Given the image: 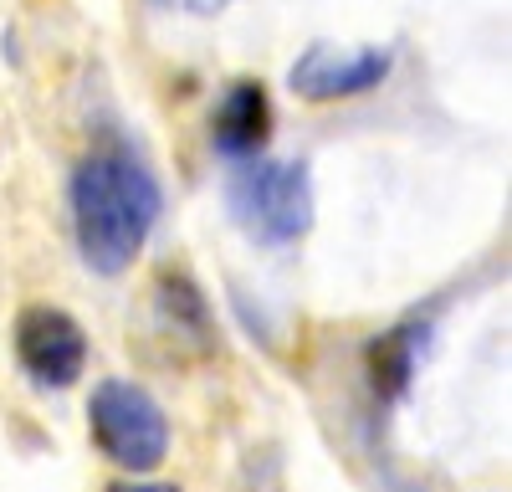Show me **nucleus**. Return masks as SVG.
<instances>
[{"instance_id": "5", "label": "nucleus", "mask_w": 512, "mask_h": 492, "mask_svg": "<svg viewBox=\"0 0 512 492\" xmlns=\"http://www.w3.org/2000/svg\"><path fill=\"white\" fill-rule=\"evenodd\" d=\"M395 67L390 47H333V41H313V47L292 62L287 88L303 103H338L379 88Z\"/></svg>"}, {"instance_id": "1", "label": "nucleus", "mask_w": 512, "mask_h": 492, "mask_svg": "<svg viewBox=\"0 0 512 492\" xmlns=\"http://www.w3.org/2000/svg\"><path fill=\"white\" fill-rule=\"evenodd\" d=\"M159 221V180L139 154L98 149L72 175V226L77 252L98 277H118L134 267Z\"/></svg>"}, {"instance_id": "8", "label": "nucleus", "mask_w": 512, "mask_h": 492, "mask_svg": "<svg viewBox=\"0 0 512 492\" xmlns=\"http://www.w3.org/2000/svg\"><path fill=\"white\" fill-rule=\"evenodd\" d=\"M175 11H185V16H221L226 6H236V0H169Z\"/></svg>"}, {"instance_id": "6", "label": "nucleus", "mask_w": 512, "mask_h": 492, "mask_svg": "<svg viewBox=\"0 0 512 492\" xmlns=\"http://www.w3.org/2000/svg\"><path fill=\"white\" fill-rule=\"evenodd\" d=\"M210 139H216V149L231 154V159H256L267 149V139H272V98H267L262 82H251V77L231 82L226 98L216 103V113H210Z\"/></svg>"}, {"instance_id": "3", "label": "nucleus", "mask_w": 512, "mask_h": 492, "mask_svg": "<svg viewBox=\"0 0 512 492\" xmlns=\"http://www.w3.org/2000/svg\"><path fill=\"white\" fill-rule=\"evenodd\" d=\"M88 426L108 462L123 472H154L169 451V421L149 390L128 380H103L88 400Z\"/></svg>"}, {"instance_id": "4", "label": "nucleus", "mask_w": 512, "mask_h": 492, "mask_svg": "<svg viewBox=\"0 0 512 492\" xmlns=\"http://www.w3.org/2000/svg\"><path fill=\"white\" fill-rule=\"evenodd\" d=\"M11 339H16L21 369H26L36 385H47V390L77 385L82 369H88V334L77 328L72 313H62V308H52V303L21 308Z\"/></svg>"}, {"instance_id": "9", "label": "nucleus", "mask_w": 512, "mask_h": 492, "mask_svg": "<svg viewBox=\"0 0 512 492\" xmlns=\"http://www.w3.org/2000/svg\"><path fill=\"white\" fill-rule=\"evenodd\" d=\"M113 492H180V487H169V482H118Z\"/></svg>"}, {"instance_id": "7", "label": "nucleus", "mask_w": 512, "mask_h": 492, "mask_svg": "<svg viewBox=\"0 0 512 492\" xmlns=\"http://www.w3.org/2000/svg\"><path fill=\"white\" fill-rule=\"evenodd\" d=\"M415 359H420V328L405 323L395 334H384L379 344H369V369H374V385L384 395H405L410 375H415Z\"/></svg>"}, {"instance_id": "2", "label": "nucleus", "mask_w": 512, "mask_h": 492, "mask_svg": "<svg viewBox=\"0 0 512 492\" xmlns=\"http://www.w3.org/2000/svg\"><path fill=\"white\" fill-rule=\"evenodd\" d=\"M231 216L256 236L287 246L313 231V170L308 159H236L226 180Z\"/></svg>"}]
</instances>
